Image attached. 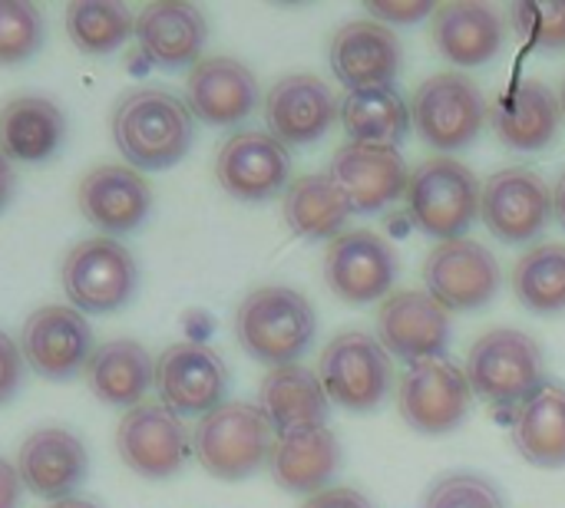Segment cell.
I'll list each match as a JSON object with an SVG mask.
<instances>
[{"mask_svg": "<svg viewBox=\"0 0 565 508\" xmlns=\"http://www.w3.org/2000/svg\"><path fill=\"white\" fill-rule=\"evenodd\" d=\"M470 403H473V390L467 374L444 357L411 364L401 374L397 410L404 423L417 433L427 436L454 433L467 420Z\"/></svg>", "mask_w": 565, "mask_h": 508, "instance_id": "8fae6325", "label": "cell"}, {"mask_svg": "<svg viewBox=\"0 0 565 508\" xmlns=\"http://www.w3.org/2000/svg\"><path fill=\"white\" fill-rule=\"evenodd\" d=\"M79 215L106 238L136 231L152 212L149 182L126 162H99L76 185Z\"/></svg>", "mask_w": 565, "mask_h": 508, "instance_id": "e0dca14e", "label": "cell"}, {"mask_svg": "<svg viewBox=\"0 0 565 508\" xmlns=\"http://www.w3.org/2000/svg\"><path fill=\"white\" fill-rule=\"evenodd\" d=\"M291 155L288 145L278 142L271 132L242 129L228 136L215 155V179L218 185L242 202H265L288 188Z\"/></svg>", "mask_w": 565, "mask_h": 508, "instance_id": "ac0fdd59", "label": "cell"}, {"mask_svg": "<svg viewBox=\"0 0 565 508\" xmlns=\"http://www.w3.org/2000/svg\"><path fill=\"white\" fill-rule=\"evenodd\" d=\"M480 188L483 185L463 162L450 155H437L411 172L404 198L414 225L424 235L437 241H454L463 238L467 228L477 221Z\"/></svg>", "mask_w": 565, "mask_h": 508, "instance_id": "5b68a950", "label": "cell"}, {"mask_svg": "<svg viewBox=\"0 0 565 508\" xmlns=\"http://www.w3.org/2000/svg\"><path fill=\"white\" fill-rule=\"evenodd\" d=\"M66 36L86 56H106L136 36V17L122 3L79 0L66 7Z\"/></svg>", "mask_w": 565, "mask_h": 508, "instance_id": "e575fe53", "label": "cell"}, {"mask_svg": "<svg viewBox=\"0 0 565 508\" xmlns=\"http://www.w3.org/2000/svg\"><path fill=\"white\" fill-rule=\"evenodd\" d=\"M89 473V453L83 440L63 426L33 430L17 453V476L23 489L40 499H70Z\"/></svg>", "mask_w": 565, "mask_h": 508, "instance_id": "ffe728a7", "label": "cell"}, {"mask_svg": "<svg viewBox=\"0 0 565 508\" xmlns=\"http://www.w3.org/2000/svg\"><path fill=\"white\" fill-rule=\"evenodd\" d=\"M13 185H17V175H13V162L0 152V212L10 205L13 198Z\"/></svg>", "mask_w": 565, "mask_h": 508, "instance_id": "7bdbcfd3", "label": "cell"}, {"mask_svg": "<svg viewBox=\"0 0 565 508\" xmlns=\"http://www.w3.org/2000/svg\"><path fill=\"white\" fill-rule=\"evenodd\" d=\"M404 63L401 36L377 20H351L331 40V69L351 89L394 86Z\"/></svg>", "mask_w": 565, "mask_h": 508, "instance_id": "603a6c76", "label": "cell"}, {"mask_svg": "<svg viewBox=\"0 0 565 508\" xmlns=\"http://www.w3.org/2000/svg\"><path fill=\"white\" fill-rule=\"evenodd\" d=\"M480 218L507 245L536 241L553 218V192L533 169H503L480 188Z\"/></svg>", "mask_w": 565, "mask_h": 508, "instance_id": "7c38bea8", "label": "cell"}, {"mask_svg": "<svg viewBox=\"0 0 565 508\" xmlns=\"http://www.w3.org/2000/svg\"><path fill=\"white\" fill-rule=\"evenodd\" d=\"M463 374L473 397H480L493 410L513 413L546 383L543 347L516 327H497L477 337L467 354Z\"/></svg>", "mask_w": 565, "mask_h": 508, "instance_id": "3957f363", "label": "cell"}, {"mask_svg": "<svg viewBox=\"0 0 565 508\" xmlns=\"http://www.w3.org/2000/svg\"><path fill=\"white\" fill-rule=\"evenodd\" d=\"M328 175L334 185L344 192L354 212L371 215L387 208L407 192V162L397 149L387 145H367V142H344L334 159Z\"/></svg>", "mask_w": 565, "mask_h": 508, "instance_id": "d6986e66", "label": "cell"}, {"mask_svg": "<svg viewBox=\"0 0 565 508\" xmlns=\"http://www.w3.org/2000/svg\"><path fill=\"white\" fill-rule=\"evenodd\" d=\"M516 301L533 314L565 311V245L546 241L530 248L510 274Z\"/></svg>", "mask_w": 565, "mask_h": 508, "instance_id": "836d02e7", "label": "cell"}, {"mask_svg": "<svg viewBox=\"0 0 565 508\" xmlns=\"http://www.w3.org/2000/svg\"><path fill=\"white\" fill-rule=\"evenodd\" d=\"M559 99L540 79H520L516 86L503 89L490 106L493 132L503 145L516 152H540L559 132Z\"/></svg>", "mask_w": 565, "mask_h": 508, "instance_id": "d4e9b609", "label": "cell"}, {"mask_svg": "<svg viewBox=\"0 0 565 508\" xmlns=\"http://www.w3.org/2000/svg\"><path fill=\"white\" fill-rule=\"evenodd\" d=\"M113 142L136 172H166L185 159L195 139V116L185 99L139 86L113 106Z\"/></svg>", "mask_w": 565, "mask_h": 508, "instance_id": "6da1fadb", "label": "cell"}, {"mask_svg": "<svg viewBox=\"0 0 565 508\" xmlns=\"http://www.w3.org/2000/svg\"><path fill=\"white\" fill-rule=\"evenodd\" d=\"M17 344L23 364L50 383H66L76 374H83L96 350L89 321L70 304L36 307L23 321Z\"/></svg>", "mask_w": 565, "mask_h": 508, "instance_id": "30bf717a", "label": "cell"}, {"mask_svg": "<svg viewBox=\"0 0 565 508\" xmlns=\"http://www.w3.org/2000/svg\"><path fill=\"white\" fill-rule=\"evenodd\" d=\"M46 508H99V506H96V502H89V499H76V496H70V499L50 502Z\"/></svg>", "mask_w": 565, "mask_h": 508, "instance_id": "f6af8a7d", "label": "cell"}, {"mask_svg": "<svg viewBox=\"0 0 565 508\" xmlns=\"http://www.w3.org/2000/svg\"><path fill=\"white\" fill-rule=\"evenodd\" d=\"M89 390L96 400L109 407H139L146 403V393L156 387V360L149 350L136 341H106L93 350L86 370H83Z\"/></svg>", "mask_w": 565, "mask_h": 508, "instance_id": "f546056e", "label": "cell"}, {"mask_svg": "<svg viewBox=\"0 0 565 508\" xmlns=\"http://www.w3.org/2000/svg\"><path fill=\"white\" fill-rule=\"evenodd\" d=\"M338 119V99L324 79L311 73L281 76L265 96V122L268 132L285 145H311Z\"/></svg>", "mask_w": 565, "mask_h": 508, "instance_id": "44dd1931", "label": "cell"}, {"mask_svg": "<svg viewBox=\"0 0 565 508\" xmlns=\"http://www.w3.org/2000/svg\"><path fill=\"white\" fill-rule=\"evenodd\" d=\"M66 139V116L46 96H13L0 106V152L10 162L40 165Z\"/></svg>", "mask_w": 565, "mask_h": 508, "instance_id": "f1b7e54d", "label": "cell"}, {"mask_svg": "<svg viewBox=\"0 0 565 508\" xmlns=\"http://www.w3.org/2000/svg\"><path fill=\"white\" fill-rule=\"evenodd\" d=\"M209 36L205 13L195 3L159 0L146 3L136 17V43L139 53L159 69H182L202 60V46Z\"/></svg>", "mask_w": 565, "mask_h": 508, "instance_id": "cb8c5ba5", "label": "cell"}, {"mask_svg": "<svg viewBox=\"0 0 565 508\" xmlns=\"http://www.w3.org/2000/svg\"><path fill=\"white\" fill-rule=\"evenodd\" d=\"M318 317L305 294L281 284H265L245 294L235 311V337L248 357L268 367L298 364L315 344Z\"/></svg>", "mask_w": 565, "mask_h": 508, "instance_id": "7a4b0ae2", "label": "cell"}, {"mask_svg": "<svg viewBox=\"0 0 565 508\" xmlns=\"http://www.w3.org/2000/svg\"><path fill=\"white\" fill-rule=\"evenodd\" d=\"M397 278V255L387 238L354 228L338 235L324 255V281L344 304H371L391 294Z\"/></svg>", "mask_w": 565, "mask_h": 508, "instance_id": "9a60e30c", "label": "cell"}, {"mask_svg": "<svg viewBox=\"0 0 565 508\" xmlns=\"http://www.w3.org/2000/svg\"><path fill=\"white\" fill-rule=\"evenodd\" d=\"M156 393L175 417H205L225 403L228 367L225 360L195 341H182L162 350L156 360Z\"/></svg>", "mask_w": 565, "mask_h": 508, "instance_id": "4fadbf2b", "label": "cell"}, {"mask_svg": "<svg viewBox=\"0 0 565 508\" xmlns=\"http://www.w3.org/2000/svg\"><path fill=\"white\" fill-rule=\"evenodd\" d=\"M411 119L427 145L457 152L483 132L487 96L463 73H434L417 86L411 99Z\"/></svg>", "mask_w": 565, "mask_h": 508, "instance_id": "ba28073f", "label": "cell"}, {"mask_svg": "<svg viewBox=\"0 0 565 508\" xmlns=\"http://www.w3.org/2000/svg\"><path fill=\"white\" fill-rule=\"evenodd\" d=\"M318 380L328 400H334L344 410L367 413L381 407L391 390L394 380L391 354L377 337L364 331H344L331 337L328 347L321 350Z\"/></svg>", "mask_w": 565, "mask_h": 508, "instance_id": "52a82bcc", "label": "cell"}, {"mask_svg": "<svg viewBox=\"0 0 565 508\" xmlns=\"http://www.w3.org/2000/svg\"><path fill=\"white\" fill-rule=\"evenodd\" d=\"M559 109L565 112V83H563V89H559Z\"/></svg>", "mask_w": 565, "mask_h": 508, "instance_id": "bcb514c9", "label": "cell"}, {"mask_svg": "<svg viewBox=\"0 0 565 508\" xmlns=\"http://www.w3.org/2000/svg\"><path fill=\"white\" fill-rule=\"evenodd\" d=\"M301 508H374L371 499L351 486H334V489H321L315 496H308V502Z\"/></svg>", "mask_w": 565, "mask_h": 508, "instance_id": "60d3db41", "label": "cell"}, {"mask_svg": "<svg viewBox=\"0 0 565 508\" xmlns=\"http://www.w3.org/2000/svg\"><path fill=\"white\" fill-rule=\"evenodd\" d=\"M23 367L26 364H23L20 344L7 331H0V407L10 403L20 393V387H23Z\"/></svg>", "mask_w": 565, "mask_h": 508, "instance_id": "f35d334b", "label": "cell"}, {"mask_svg": "<svg viewBox=\"0 0 565 508\" xmlns=\"http://www.w3.org/2000/svg\"><path fill=\"white\" fill-rule=\"evenodd\" d=\"M275 450V430L255 403H222L192 430V453L199 466L222 483L255 476Z\"/></svg>", "mask_w": 565, "mask_h": 508, "instance_id": "277c9868", "label": "cell"}, {"mask_svg": "<svg viewBox=\"0 0 565 508\" xmlns=\"http://www.w3.org/2000/svg\"><path fill=\"white\" fill-rule=\"evenodd\" d=\"M553 215H556V221L565 228V172L559 175L556 188H553Z\"/></svg>", "mask_w": 565, "mask_h": 508, "instance_id": "ee69618b", "label": "cell"}, {"mask_svg": "<svg viewBox=\"0 0 565 508\" xmlns=\"http://www.w3.org/2000/svg\"><path fill=\"white\" fill-rule=\"evenodd\" d=\"M338 119L348 142H367V145H387L397 149L407 132L414 129L411 106L394 86H371V89H351L338 102Z\"/></svg>", "mask_w": 565, "mask_h": 508, "instance_id": "1f68e13d", "label": "cell"}, {"mask_svg": "<svg viewBox=\"0 0 565 508\" xmlns=\"http://www.w3.org/2000/svg\"><path fill=\"white\" fill-rule=\"evenodd\" d=\"M427 294L447 311H480L500 291V264L493 251L470 238L440 241L424 261Z\"/></svg>", "mask_w": 565, "mask_h": 508, "instance_id": "5bb4252c", "label": "cell"}, {"mask_svg": "<svg viewBox=\"0 0 565 508\" xmlns=\"http://www.w3.org/2000/svg\"><path fill=\"white\" fill-rule=\"evenodd\" d=\"M424 508H507L500 489L477 473H450L430 486Z\"/></svg>", "mask_w": 565, "mask_h": 508, "instance_id": "8d00e7d4", "label": "cell"}, {"mask_svg": "<svg viewBox=\"0 0 565 508\" xmlns=\"http://www.w3.org/2000/svg\"><path fill=\"white\" fill-rule=\"evenodd\" d=\"M189 446L192 440L182 426V417L159 400L126 410L116 426V453L122 466L149 483L179 476L189 460Z\"/></svg>", "mask_w": 565, "mask_h": 508, "instance_id": "9c48e42d", "label": "cell"}, {"mask_svg": "<svg viewBox=\"0 0 565 508\" xmlns=\"http://www.w3.org/2000/svg\"><path fill=\"white\" fill-rule=\"evenodd\" d=\"M285 221L298 238L308 241H324V238H338L344 235L348 218L354 215L351 202L344 198V192L334 185L331 175H301L285 188V202H281Z\"/></svg>", "mask_w": 565, "mask_h": 508, "instance_id": "d6a6232c", "label": "cell"}, {"mask_svg": "<svg viewBox=\"0 0 565 508\" xmlns=\"http://www.w3.org/2000/svg\"><path fill=\"white\" fill-rule=\"evenodd\" d=\"M503 17L487 3H440L430 17V43L457 66L490 63L503 46Z\"/></svg>", "mask_w": 565, "mask_h": 508, "instance_id": "484cf974", "label": "cell"}, {"mask_svg": "<svg viewBox=\"0 0 565 508\" xmlns=\"http://www.w3.org/2000/svg\"><path fill=\"white\" fill-rule=\"evenodd\" d=\"M60 284L70 307L79 314H113L132 301L139 268L122 241L96 235L66 251L60 264Z\"/></svg>", "mask_w": 565, "mask_h": 508, "instance_id": "8992f818", "label": "cell"}, {"mask_svg": "<svg viewBox=\"0 0 565 508\" xmlns=\"http://www.w3.org/2000/svg\"><path fill=\"white\" fill-rule=\"evenodd\" d=\"M20 496H23V483L17 476V466L0 460V508H20Z\"/></svg>", "mask_w": 565, "mask_h": 508, "instance_id": "b9f144b4", "label": "cell"}, {"mask_svg": "<svg viewBox=\"0 0 565 508\" xmlns=\"http://www.w3.org/2000/svg\"><path fill=\"white\" fill-rule=\"evenodd\" d=\"M185 106L205 126H235L258 106V79L235 56H202L185 79Z\"/></svg>", "mask_w": 565, "mask_h": 508, "instance_id": "7402d4cb", "label": "cell"}, {"mask_svg": "<svg viewBox=\"0 0 565 508\" xmlns=\"http://www.w3.org/2000/svg\"><path fill=\"white\" fill-rule=\"evenodd\" d=\"M43 46V13L23 0H0V66L26 63Z\"/></svg>", "mask_w": 565, "mask_h": 508, "instance_id": "d590c367", "label": "cell"}, {"mask_svg": "<svg viewBox=\"0 0 565 508\" xmlns=\"http://www.w3.org/2000/svg\"><path fill=\"white\" fill-rule=\"evenodd\" d=\"M510 23L533 50H565V3H513Z\"/></svg>", "mask_w": 565, "mask_h": 508, "instance_id": "74e56055", "label": "cell"}, {"mask_svg": "<svg viewBox=\"0 0 565 508\" xmlns=\"http://www.w3.org/2000/svg\"><path fill=\"white\" fill-rule=\"evenodd\" d=\"M377 341L407 367L437 360L450 344V311L427 291H394L381 301Z\"/></svg>", "mask_w": 565, "mask_h": 508, "instance_id": "2e32d148", "label": "cell"}, {"mask_svg": "<svg viewBox=\"0 0 565 508\" xmlns=\"http://www.w3.org/2000/svg\"><path fill=\"white\" fill-rule=\"evenodd\" d=\"M516 453L540 469L565 466V387L546 380L513 417Z\"/></svg>", "mask_w": 565, "mask_h": 508, "instance_id": "4dcf8cb0", "label": "cell"}, {"mask_svg": "<svg viewBox=\"0 0 565 508\" xmlns=\"http://www.w3.org/2000/svg\"><path fill=\"white\" fill-rule=\"evenodd\" d=\"M271 479L295 496H315L328 489L341 466V446L338 436L328 426H311V430H291L275 436L271 450Z\"/></svg>", "mask_w": 565, "mask_h": 508, "instance_id": "4316f807", "label": "cell"}, {"mask_svg": "<svg viewBox=\"0 0 565 508\" xmlns=\"http://www.w3.org/2000/svg\"><path fill=\"white\" fill-rule=\"evenodd\" d=\"M258 410L271 423L275 436H281L291 430L328 426L331 403L315 370L301 364H288V367H271L265 374L258 387Z\"/></svg>", "mask_w": 565, "mask_h": 508, "instance_id": "83f0119b", "label": "cell"}, {"mask_svg": "<svg viewBox=\"0 0 565 508\" xmlns=\"http://www.w3.org/2000/svg\"><path fill=\"white\" fill-rule=\"evenodd\" d=\"M434 10H437V7L427 3V0H414V3H404V0H387V3L371 0V3H367L371 20H377V23H384V26L417 23V20H424V17H434Z\"/></svg>", "mask_w": 565, "mask_h": 508, "instance_id": "ab89813d", "label": "cell"}]
</instances>
